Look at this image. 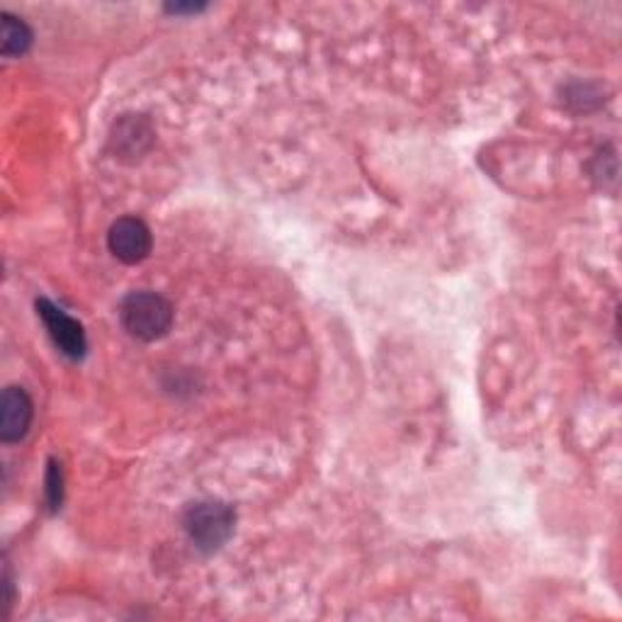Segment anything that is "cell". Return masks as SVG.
Instances as JSON below:
<instances>
[{
  "mask_svg": "<svg viewBox=\"0 0 622 622\" xmlns=\"http://www.w3.org/2000/svg\"><path fill=\"white\" fill-rule=\"evenodd\" d=\"M173 304H170L164 295H156L149 289L129 292V295L119 304V321L125 326V331L144 340V344H154L170 334L173 328Z\"/></svg>",
  "mask_w": 622,
  "mask_h": 622,
  "instance_id": "1",
  "label": "cell"
},
{
  "mask_svg": "<svg viewBox=\"0 0 622 622\" xmlns=\"http://www.w3.org/2000/svg\"><path fill=\"white\" fill-rule=\"evenodd\" d=\"M236 526V510L219 498H202L186 508L182 514V530L194 550L212 555L231 540Z\"/></svg>",
  "mask_w": 622,
  "mask_h": 622,
  "instance_id": "2",
  "label": "cell"
},
{
  "mask_svg": "<svg viewBox=\"0 0 622 622\" xmlns=\"http://www.w3.org/2000/svg\"><path fill=\"white\" fill-rule=\"evenodd\" d=\"M36 314H40L42 324L46 326L49 338L54 340L61 356L68 360H83L88 352V338H85L83 324L68 316L64 309L56 307L52 299H36Z\"/></svg>",
  "mask_w": 622,
  "mask_h": 622,
  "instance_id": "3",
  "label": "cell"
},
{
  "mask_svg": "<svg viewBox=\"0 0 622 622\" xmlns=\"http://www.w3.org/2000/svg\"><path fill=\"white\" fill-rule=\"evenodd\" d=\"M107 249L117 261L137 265L149 259L154 249L151 229L137 217H122L107 231Z\"/></svg>",
  "mask_w": 622,
  "mask_h": 622,
  "instance_id": "4",
  "label": "cell"
},
{
  "mask_svg": "<svg viewBox=\"0 0 622 622\" xmlns=\"http://www.w3.org/2000/svg\"><path fill=\"white\" fill-rule=\"evenodd\" d=\"M32 419H34V404L30 394L15 384L6 387L3 399H0V441L6 445H15L24 441L30 433Z\"/></svg>",
  "mask_w": 622,
  "mask_h": 622,
  "instance_id": "5",
  "label": "cell"
},
{
  "mask_svg": "<svg viewBox=\"0 0 622 622\" xmlns=\"http://www.w3.org/2000/svg\"><path fill=\"white\" fill-rule=\"evenodd\" d=\"M113 149L119 156H134L139 158L149 149L151 141H154V129L149 125V119L141 117V115H125L122 117L115 131H113Z\"/></svg>",
  "mask_w": 622,
  "mask_h": 622,
  "instance_id": "6",
  "label": "cell"
},
{
  "mask_svg": "<svg viewBox=\"0 0 622 622\" xmlns=\"http://www.w3.org/2000/svg\"><path fill=\"white\" fill-rule=\"evenodd\" d=\"M0 24H3V46H0V52H3L6 59H18V56H24L30 52V46L34 42V34L30 30V24L15 18V15H10V12H3L0 15Z\"/></svg>",
  "mask_w": 622,
  "mask_h": 622,
  "instance_id": "7",
  "label": "cell"
},
{
  "mask_svg": "<svg viewBox=\"0 0 622 622\" xmlns=\"http://www.w3.org/2000/svg\"><path fill=\"white\" fill-rule=\"evenodd\" d=\"M44 484H46V489H44L46 506L52 514H59L61 504H64V470H61V462H56L54 457L49 460V465H46Z\"/></svg>",
  "mask_w": 622,
  "mask_h": 622,
  "instance_id": "8",
  "label": "cell"
},
{
  "mask_svg": "<svg viewBox=\"0 0 622 622\" xmlns=\"http://www.w3.org/2000/svg\"><path fill=\"white\" fill-rule=\"evenodd\" d=\"M3 591H6V595H3V618H8L10 611H12V605H15V583H12V574H10L8 567L3 571Z\"/></svg>",
  "mask_w": 622,
  "mask_h": 622,
  "instance_id": "9",
  "label": "cell"
},
{
  "mask_svg": "<svg viewBox=\"0 0 622 622\" xmlns=\"http://www.w3.org/2000/svg\"><path fill=\"white\" fill-rule=\"evenodd\" d=\"M166 10L170 12V15H186V12H190V15H194V12H200L204 10V6H198V3H176V6H166Z\"/></svg>",
  "mask_w": 622,
  "mask_h": 622,
  "instance_id": "10",
  "label": "cell"
}]
</instances>
